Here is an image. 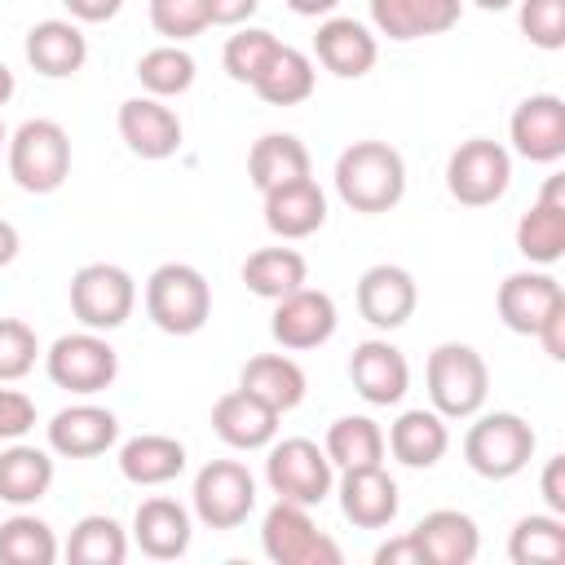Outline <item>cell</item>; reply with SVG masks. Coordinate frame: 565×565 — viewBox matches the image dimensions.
<instances>
[{
  "label": "cell",
  "mask_w": 565,
  "mask_h": 565,
  "mask_svg": "<svg viewBox=\"0 0 565 565\" xmlns=\"http://www.w3.org/2000/svg\"><path fill=\"white\" fill-rule=\"evenodd\" d=\"M331 181H335V194L344 207H353L362 216H380V212H393L406 194V159L397 146L362 137L340 150Z\"/></svg>",
  "instance_id": "cell-1"
},
{
  "label": "cell",
  "mask_w": 565,
  "mask_h": 565,
  "mask_svg": "<svg viewBox=\"0 0 565 565\" xmlns=\"http://www.w3.org/2000/svg\"><path fill=\"white\" fill-rule=\"evenodd\" d=\"M424 384H428V402L441 419H472L490 397V366L472 344L446 340L428 353Z\"/></svg>",
  "instance_id": "cell-2"
},
{
  "label": "cell",
  "mask_w": 565,
  "mask_h": 565,
  "mask_svg": "<svg viewBox=\"0 0 565 565\" xmlns=\"http://www.w3.org/2000/svg\"><path fill=\"white\" fill-rule=\"evenodd\" d=\"M534 446L539 437L530 419H521L516 411H490V415L477 411L463 433V463L486 481H508L530 468Z\"/></svg>",
  "instance_id": "cell-3"
},
{
  "label": "cell",
  "mask_w": 565,
  "mask_h": 565,
  "mask_svg": "<svg viewBox=\"0 0 565 565\" xmlns=\"http://www.w3.org/2000/svg\"><path fill=\"white\" fill-rule=\"evenodd\" d=\"M146 318L163 335H194L212 318V287L203 269L185 260H168L146 278Z\"/></svg>",
  "instance_id": "cell-4"
},
{
  "label": "cell",
  "mask_w": 565,
  "mask_h": 565,
  "mask_svg": "<svg viewBox=\"0 0 565 565\" xmlns=\"http://www.w3.org/2000/svg\"><path fill=\"white\" fill-rule=\"evenodd\" d=\"M9 177L26 194H53L71 177V137L57 119H26L9 132Z\"/></svg>",
  "instance_id": "cell-5"
},
{
  "label": "cell",
  "mask_w": 565,
  "mask_h": 565,
  "mask_svg": "<svg viewBox=\"0 0 565 565\" xmlns=\"http://www.w3.org/2000/svg\"><path fill=\"white\" fill-rule=\"evenodd\" d=\"M44 371L57 388L75 393V397H93L106 393L119 375V353L106 340V331H66L44 349Z\"/></svg>",
  "instance_id": "cell-6"
},
{
  "label": "cell",
  "mask_w": 565,
  "mask_h": 565,
  "mask_svg": "<svg viewBox=\"0 0 565 565\" xmlns=\"http://www.w3.org/2000/svg\"><path fill=\"white\" fill-rule=\"evenodd\" d=\"M512 185V150L494 137H468L446 159V190L463 207H490Z\"/></svg>",
  "instance_id": "cell-7"
},
{
  "label": "cell",
  "mask_w": 565,
  "mask_h": 565,
  "mask_svg": "<svg viewBox=\"0 0 565 565\" xmlns=\"http://www.w3.org/2000/svg\"><path fill=\"white\" fill-rule=\"evenodd\" d=\"M269 459H265V481L278 499L287 503H300V508H318L331 486H335V463L327 459V450L309 437H282V441H269L265 446Z\"/></svg>",
  "instance_id": "cell-8"
},
{
  "label": "cell",
  "mask_w": 565,
  "mask_h": 565,
  "mask_svg": "<svg viewBox=\"0 0 565 565\" xmlns=\"http://www.w3.org/2000/svg\"><path fill=\"white\" fill-rule=\"evenodd\" d=\"M137 309V278L124 265L93 260L71 274V313L88 331H115Z\"/></svg>",
  "instance_id": "cell-9"
},
{
  "label": "cell",
  "mask_w": 565,
  "mask_h": 565,
  "mask_svg": "<svg viewBox=\"0 0 565 565\" xmlns=\"http://www.w3.org/2000/svg\"><path fill=\"white\" fill-rule=\"evenodd\" d=\"M190 512L207 530H238L256 512V477L238 459H207L190 486Z\"/></svg>",
  "instance_id": "cell-10"
},
{
  "label": "cell",
  "mask_w": 565,
  "mask_h": 565,
  "mask_svg": "<svg viewBox=\"0 0 565 565\" xmlns=\"http://www.w3.org/2000/svg\"><path fill=\"white\" fill-rule=\"evenodd\" d=\"M260 547L274 565H340V543L313 525L309 508L287 499H274V508L265 512Z\"/></svg>",
  "instance_id": "cell-11"
},
{
  "label": "cell",
  "mask_w": 565,
  "mask_h": 565,
  "mask_svg": "<svg viewBox=\"0 0 565 565\" xmlns=\"http://www.w3.org/2000/svg\"><path fill=\"white\" fill-rule=\"evenodd\" d=\"M340 327V309L327 291L318 287H296L287 291L282 300H274V318H269V335L287 349V353H305V349H318L335 335Z\"/></svg>",
  "instance_id": "cell-12"
},
{
  "label": "cell",
  "mask_w": 565,
  "mask_h": 565,
  "mask_svg": "<svg viewBox=\"0 0 565 565\" xmlns=\"http://www.w3.org/2000/svg\"><path fill=\"white\" fill-rule=\"evenodd\" d=\"M499 322L516 335H534L556 309H565V287L547 269H516L494 291Z\"/></svg>",
  "instance_id": "cell-13"
},
{
  "label": "cell",
  "mask_w": 565,
  "mask_h": 565,
  "mask_svg": "<svg viewBox=\"0 0 565 565\" xmlns=\"http://www.w3.org/2000/svg\"><path fill=\"white\" fill-rule=\"evenodd\" d=\"M508 141L530 163L565 159V102L556 93H530L508 119Z\"/></svg>",
  "instance_id": "cell-14"
},
{
  "label": "cell",
  "mask_w": 565,
  "mask_h": 565,
  "mask_svg": "<svg viewBox=\"0 0 565 565\" xmlns=\"http://www.w3.org/2000/svg\"><path fill=\"white\" fill-rule=\"evenodd\" d=\"M44 441L62 459H97L119 441V419L97 402H71L44 424Z\"/></svg>",
  "instance_id": "cell-15"
},
{
  "label": "cell",
  "mask_w": 565,
  "mask_h": 565,
  "mask_svg": "<svg viewBox=\"0 0 565 565\" xmlns=\"http://www.w3.org/2000/svg\"><path fill=\"white\" fill-rule=\"evenodd\" d=\"M331 490L340 494L344 521H353L358 530H388L397 521L402 494H397V481L388 477L384 463L340 468V486H331Z\"/></svg>",
  "instance_id": "cell-16"
},
{
  "label": "cell",
  "mask_w": 565,
  "mask_h": 565,
  "mask_svg": "<svg viewBox=\"0 0 565 565\" xmlns=\"http://www.w3.org/2000/svg\"><path fill=\"white\" fill-rule=\"evenodd\" d=\"M349 380H353V388L366 406H397L411 388V366H406V353L393 340L371 335V340L353 344Z\"/></svg>",
  "instance_id": "cell-17"
},
{
  "label": "cell",
  "mask_w": 565,
  "mask_h": 565,
  "mask_svg": "<svg viewBox=\"0 0 565 565\" xmlns=\"http://www.w3.org/2000/svg\"><path fill=\"white\" fill-rule=\"evenodd\" d=\"M119 124V137L124 146L137 154V159H172L181 150V115L163 102V97H128L115 115Z\"/></svg>",
  "instance_id": "cell-18"
},
{
  "label": "cell",
  "mask_w": 565,
  "mask_h": 565,
  "mask_svg": "<svg viewBox=\"0 0 565 565\" xmlns=\"http://www.w3.org/2000/svg\"><path fill=\"white\" fill-rule=\"evenodd\" d=\"M415 305H419V287H415L411 269L388 265V260L362 269V278H358V313H362L375 331H397V327H406L411 313H415Z\"/></svg>",
  "instance_id": "cell-19"
},
{
  "label": "cell",
  "mask_w": 565,
  "mask_h": 565,
  "mask_svg": "<svg viewBox=\"0 0 565 565\" xmlns=\"http://www.w3.org/2000/svg\"><path fill=\"white\" fill-rule=\"evenodd\" d=\"M516 252L530 265H556L565 256V177L552 172L543 194L516 221Z\"/></svg>",
  "instance_id": "cell-20"
},
{
  "label": "cell",
  "mask_w": 565,
  "mask_h": 565,
  "mask_svg": "<svg viewBox=\"0 0 565 565\" xmlns=\"http://www.w3.org/2000/svg\"><path fill=\"white\" fill-rule=\"evenodd\" d=\"M260 212H265V225L269 234H278L282 243H296V238H309L327 225V194L313 177H296V181H282L274 190L260 194Z\"/></svg>",
  "instance_id": "cell-21"
},
{
  "label": "cell",
  "mask_w": 565,
  "mask_h": 565,
  "mask_svg": "<svg viewBox=\"0 0 565 565\" xmlns=\"http://www.w3.org/2000/svg\"><path fill=\"white\" fill-rule=\"evenodd\" d=\"M194 539V512L168 494H150L132 512V543L150 561H177L190 552Z\"/></svg>",
  "instance_id": "cell-22"
},
{
  "label": "cell",
  "mask_w": 565,
  "mask_h": 565,
  "mask_svg": "<svg viewBox=\"0 0 565 565\" xmlns=\"http://www.w3.org/2000/svg\"><path fill=\"white\" fill-rule=\"evenodd\" d=\"M313 57L340 79H362L380 57V40L366 22L327 13L318 22V35H313Z\"/></svg>",
  "instance_id": "cell-23"
},
{
  "label": "cell",
  "mask_w": 565,
  "mask_h": 565,
  "mask_svg": "<svg viewBox=\"0 0 565 565\" xmlns=\"http://www.w3.org/2000/svg\"><path fill=\"white\" fill-rule=\"evenodd\" d=\"M278 419L282 415L274 406H265L260 397H252L247 388H230L212 406V433L230 450H265L278 437Z\"/></svg>",
  "instance_id": "cell-24"
},
{
  "label": "cell",
  "mask_w": 565,
  "mask_h": 565,
  "mask_svg": "<svg viewBox=\"0 0 565 565\" xmlns=\"http://www.w3.org/2000/svg\"><path fill=\"white\" fill-rule=\"evenodd\" d=\"M366 4H371V26L397 44L446 35L463 13V0H366Z\"/></svg>",
  "instance_id": "cell-25"
},
{
  "label": "cell",
  "mask_w": 565,
  "mask_h": 565,
  "mask_svg": "<svg viewBox=\"0 0 565 565\" xmlns=\"http://www.w3.org/2000/svg\"><path fill=\"white\" fill-rule=\"evenodd\" d=\"M26 62L35 75L44 79H66L75 71H84L88 62V35L79 31L75 18H44L26 31V44H22Z\"/></svg>",
  "instance_id": "cell-26"
},
{
  "label": "cell",
  "mask_w": 565,
  "mask_h": 565,
  "mask_svg": "<svg viewBox=\"0 0 565 565\" xmlns=\"http://www.w3.org/2000/svg\"><path fill=\"white\" fill-rule=\"evenodd\" d=\"M415 543L424 547L428 565H472L481 552V530L459 508H433L415 521Z\"/></svg>",
  "instance_id": "cell-27"
},
{
  "label": "cell",
  "mask_w": 565,
  "mask_h": 565,
  "mask_svg": "<svg viewBox=\"0 0 565 565\" xmlns=\"http://www.w3.org/2000/svg\"><path fill=\"white\" fill-rule=\"evenodd\" d=\"M384 450L402 463V468H433L446 450H450V428L446 419L428 406H415V411H402L388 433H384Z\"/></svg>",
  "instance_id": "cell-28"
},
{
  "label": "cell",
  "mask_w": 565,
  "mask_h": 565,
  "mask_svg": "<svg viewBox=\"0 0 565 565\" xmlns=\"http://www.w3.org/2000/svg\"><path fill=\"white\" fill-rule=\"evenodd\" d=\"M53 450L31 446V441H9L0 450V503L9 508H31L49 494L53 486Z\"/></svg>",
  "instance_id": "cell-29"
},
{
  "label": "cell",
  "mask_w": 565,
  "mask_h": 565,
  "mask_svg": "<svg viewBox=\"0 0 565 565\" xmlns=\"http://www.w3.org/2000/svg\"><path fill=\"white\" fill-rule=\"evenodd\" d=\"M238 388H247L252 397H260L265 406H274L278 415H287V411H296L305 402L309 380H305V371H300L296 358H287V353H256V358L243 362Z\"/></svg>",
  "instance_id": "cell-30"
},
{
  "label": "cell",
  "mask_w": 565,
  "mask_h": 565,
  "mask_svg": "<svg viewBox=\"0 0 565 565\" xmlns=\"http://www.w3.org/2000/svg\"><path fill=\"white\" fill-rule=\"evenodd\" d=\"M318 88V71H313V57L291 49V44H278L269 53V62L260 66V75L252 79V93L265 102V106H300L309 102Z\"/></svg>",
  "instance_id": "cell-31"
},
{
  "label": "cell",
  "mask_w": 565,
  "mask_h": 565,
  "mask_svg": "<svg viewBox=\"0 0 565 565\" xmlns=\"http://www.w3.org/2000/svg\"><path fill=\"white\" fill-rule=\"evenodd\" d=\"M119 472L132 486H168L185 472V446L168 433H137L119 446Z\"/></svg>",
  "instance_id": "cell-32"
},
{
  "label": "cell",
  "mask_w": 565,
  "mask_h": 565,
  "mask_svg": "<svg viewBox=\"0 0 565 565\" xmlns=\"http://www.w3.org/2000/svg\"><path fill=\"white\" fill-rule=\"evenodd\" d=\"M313 159H309V146L296 137V132H265L252 141L247 150V181L265 194L282 181H296V177H309Z\"/></svg>",
  "instance_id": "cell-33"
},
{
  "label": "cell",
  "mask_w": 565,
  "mask_h": 565,
  "mask_svg": "<svg viewBox=\"0 0 565 565\" xmlns=\"http://www.w3.org/2000/svg\"><path fill=\"white\" fill-rule=\"evenodd\" d=\"M243 282L260 300H282L287 291L309 282V260L296 247H256L243 260Z\"/></svg>",
  "instance_id": "cell-34"
},
{
  "label": "cell",
  "mask_w": 565,
  "mask_h": 565,
  "mask_svg": "<svg viewBox=\"0 0 565 565\" xmlns=\"http://www.w3.org/2000/svg\"><path fill=\"white\" fill-rule=\"evenodd\" d=\"M62 552L71 565H124L128 561V534L115 516L88 512L71 525V539Z\"/></svg>",
  "instance_id": "cell-35"
},
{
  "label": "cell",
  "mask_w": 565,
  "mask_h": 565,
  "mask_svg": "<svg viewBox=\"0 0 565 565\" xmlns=\"http://www.w3.org/2000/svg\"><path fill=\"white\" fill-rule=\"evenodd\" d=\"M57 534L35 512H13L0 521V565H53L57 561Z\"/></svg>",
  "instance_id": "cell-36"
},
{
  "label": "cell",
  "mask_w": 565,
  "mask_h": 565,
  "mask_svg": "<svg viewBox=\"0 0 565 565\" xmlns=\"http://www.w3.org/2000/svg\"><path fill=\"white\" fill-rule=\"evenodd\" d=\"M327 459L335 468H362V463H384V428L371 415H340L327 428L322 441Z\"/></svg>",
  "instance_id": "cell-37"
},
{
  "label": "cell",
  "mask_w": 565,
  "mask_h": 565,
  "mask_svg": "<svg viewBox=\"0 0 565 565\" xmlns=\"http://www.w3.org/2000/svg\"><path fill=\"white\" fill-rule=\"evenodd\" d=\"M512 565H556L565 561V521L556 512H530L508 534Z\"/></svg>",
  "instance_id": "cell-38"
},
{
  "label": "cell",
  "mask_w": 565,
  "mask_h": 565,
  "mask_svg": "<svg viewBox=\"0 0 565 565\" xmlns=\"http://www.w3.org/2000/svg\"><path fill=\"white\" fill-rule=\"evenodd\" d=\"M132 75H137V84H141L150 97H163V102H168V97L190 93L199 66H194V57H190L181 44H154V49H146V53L137 57Z\"/></svg>",
  "instance_id": "cell-39"
},
{
  "label": "cell",
  "mask_w": 565,
  "mask_h": 565,
  "mask_svg": "<svg viewBox=\"0 0 565 565\" xmlns=\"http://www.w3.org/2000/svg\"><path fill=\"white\" fill-rule=\"evenodd\" d=\"M282 40L274 35V31H265V26H238L230 40H225V49H221V66H225V75L234 79V84H247L252 88V79L260 75V66L269 62V53L278 49Z\"/></svg>",
  "instance_id": "cell-40"
},
{
  "label": "cell",
  "mask_w": 565,
  "mask_h": 565,
  "mask_svg": "<svg viewBox=\"0 0 565 565\" xmlns=\"http://www.w3.org/2000/svg\"><path fill=\"white\" fill-rule=\"evenodd\" d=\"M150 26L163 44H185L212 26L207 0H150Z\"/></svg>",
  "instance_id": "cell-41"
},
{
  "label": "cell",
  "mask_w": 565,
  "mask_h": 565,
  "mask_svg": "<svg viewBox=\"0 0 565 565\" xmlns=\"http://www.w3.org/2000/svg\"><path fill=\"white\" fill-rule=\"evenodd\" d=\"M40 340L22 318H0V384H18L40 362Z\"/></svg>",
  "instance_id": "cell-42"
},
{
  "label": "cell",
  "mask_w": 565,
  "mask_h": 565,
  "mask_svg": "<svg viewBox=\"0 0 565 565\" xmlns=\"http://www.w3.org/2000/svg\"><path fill=\"white\" fill-rule=\"evenodd\" d=\"M516 22L534 49H565V0H516Z\"/></svg>",
  "instance_id": "cell-43"
},
{
  "label": "cell",
  "mask_w": 565,
  "mask_h": 565,
  "mask_svg": "<svg viewBox=\"0 0 565 565\" xmlns=\"http://www.w3.org/2000/svg\"><path fill=\"white\" fill-rule=\"evenodd\" d=\"M35 428V402L22 388H0V441H22Z\"/></svg>",
  "instance_id": "cell-44"
},
{
  "label": "cell",
  "mask_w": 565,
  "mask_h": 565,
  "mask_svg": "<svg viewBox=\"0 0 565 565\" xmlns=\"http://www.w3.org/2000/svg\"><path fill=\"white\" fill-rule=\"evenodd\" d=\"M539 490H543V503H547V512L565 516V455H552V459L543 463Z\"/></svg>",
  "instance_id": "cell-45"
},
{
  "label": "cell",
  "mask_w": 565,
  "mask_h": 565,
  "mask_svg": "<svg viewBox=\"0 0 565 565\" xmlns=\"http://www.w3.org/2000/svg\"><path fill=\"white\" fill-rule=\"evenodd\" d=\"M375 565H428V561H424V547L415 543V534L406 530L375 547Z\"/></svg>",
  "instance_id": "cell-46"
},
{
  "label": "cell",
  "mask_w": 565,
  "mask_h": 565,
  "mask_svg": "<svg viewBox=\"0 0 565 565\" xmlns=\"http://www.w3.org/2000/svg\"><path fill=\"white\" fill-rule=\"evenodd\" d=\"M207 9H212V26H247L260 0H207Z\"/></svg>",
  "instance_id": "cell-47"
},
{
  "label": "cell",
  "mask_w": 565,
  "mask_h": 565,
  "mask_svg": "<svg viewBox=\"0 0 565 565\" xmlns=\"http://www.w3.org/2000/svg\"><path fill=\"white\" fill-rule=\"evenodd\" d=\"M534 340L543 344V353H547L552 362H565V309H556V313L534 331Z\"/></svg>",
  "instance_id": "cell-48"
},
{
  "label": "cell",
  "mask_w": 565,
  "mask_h": 565,
  "mask_svg": "<svg viewBox=\"0 0 565 565\" xmlns=\"http://www.w3.org/2000/svg\"><path fill=\"white\" fill-rule=\"evenodd\" d=\"M62 4L75 22H110L124 9V0H62Z\"/></svg>",
  "instance_id": "cell-49"
},
{
  "label": "cell",
  "mask_w": 565,
  "mask_h": 565,
  "mask_svg": "<svg viewBox=\"0 0 565 565\" xmlns=\"http://www.w3.org/2000/svg\"><path fill=\"white\" fill-rule=\"evenodd\" d=\"M18 252H22V234H18V225H13V221H4V216H0V269H4V265H13V260H18Z\"/></svg>",
  "instance_id": "cell-50"
},
{
  "label": "cell",
  "mask_w": 565,
  "mask_h": 565,
  "mask_svg": "<svg viewBox=\"0 0 565 565\" xmlns=\"http://www.w3.org/2000/svg\"><path fill=\"white\" fill-rule=\"evenodd\" d=\"M287 9H291L296 18H327V13L340 9V0H287Z\"/></svg>",
  "instance_id": "cell-51"
},
{
  "label": "cell",
  "mask_w": 565,
  "mask_h": 565,
  "mask_svg": "<svg viewBox=\"0 0 565 565\" xmlns=\"http://www.w3.org/2000/svg\"><path fill=\"white\" fill-rule=\"evenodd\" d=\"M18 93V79H13V71L0 62V106H9V97Z\"/></svg>",
  "instance_id": "cell-52"
},
{
  "label": "cell",
  "mask_w": 565,
  "mask_h": 565,
  "mask_svg": "<svg viewBox=\"0 0 565 565\" xmlns=\"http://www.w3.org/2000/svg\"><path fill=\"white\" fill-rule=\"evenodd\" d=\"M477 9H486V13H499V9H512L516 0H472Z\"/></svg>",
  "instance_id": "cell-53"
},
{
  "label": "cell",
  "mask_w": 565,
  "mask_h": 565,
  "mask_svg": "<svg viewBox=\"0 0 565 565\" xmlns=\"http://www.w3.org/2000/svg\"><path fill=\"white\" fill-rule=\"evenodd\" d=\"M0 146H9V128H4V119H0Z\"/></svg>",
  "instance_id": "cell-54"
}]
</instances>
